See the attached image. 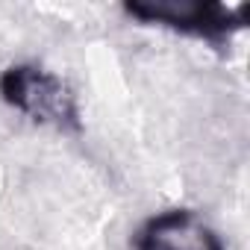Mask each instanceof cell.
Listing matches in <instances>:
<instances>
[{"instance_id": "cell-1", "label": "cell", "mask_w": 250, "mask_h": 250, "mask_svg": "<svg viewBox=\"0 0 250 250\" xmlns=\"http://www.w3.org/2000/svg\"><path fill=\"white\" fill-rule=\"evenodd\" d=\"M0 94L39 124L59 130H80V109L71 88L50 71L36 65H15L0 77Z\"/></svg>"}, {"instance_id": "cell-2", "label": "cell", "mask_w": 250, "mask_h": 250, "mask_svg": "<svg viewBox=\"0 0 250 250\" xmlns=\"http://www.w3.org/2000/svg\"><path fill=\"white\" fill-rule=\"evenodd\" d=\"M124 9L147 24H165L197 36H224L227 30L241 27L247 12V6L229 9L209 0H133V3H124Z\"/></svg>"}, {"instance_id": "cell-3", "label": "cell", "mask_w": 250, "mask_h": 250, "mask_svg": "<svg viewBox=\"0 0 250 250\" xmlns=\"http://www.w3.org/2000/svg\"><path fill=\"white\" fill-rule=\"evenodd\" d=\"M136 250H224L221 235L188 209L153 215L136 235Z\"/></svg>"}]
</instances>
